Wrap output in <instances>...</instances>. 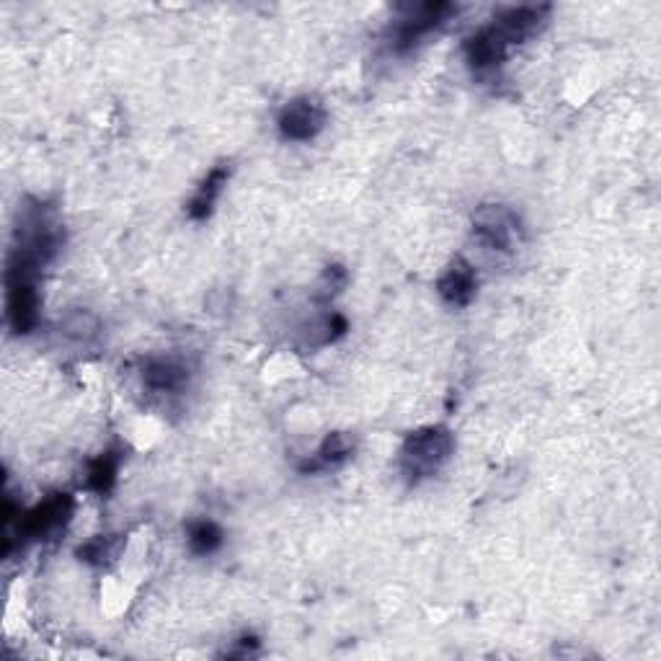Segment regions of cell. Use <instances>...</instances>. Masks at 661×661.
Segmentation results:
<instances>
[{
	"label": "cell",
	"mask_w": 661,
	"mask_h": 661,
	"mask_svg": "<svg viewBox=\"0 0 661 661\" xmlns=\"http://www.w3.org/2000/svg\"><path fill=\"white\" fill-rule=\"evenodd\" d=\"M76 514V496L68 491L47 494L42 502L27 512H16L11 499H6V532H3V555L8 559L13 547H27L31 543L58 537L66 532Z\"/></svg>",
	"instance_id": "cell-1"
},
{
	"label": "cell",
	"mask_w": 661,
	"mask_h": 661,
	"mask_svg": "<svg viewBox=\"0 0 661 661\" xmlns=\"http://www.w3.org/2000/svg\"><path fill=\"white\" fill-rule=\"evenodd\" d=\"M455 455V434L445 424L422 426L406 434L398 450V471L408 486L430 481Z\"/></svg>",
	"instance_id": "cell-2"
},
{
	"label": "cell",
	"mask_w": 661,
	"mask_h": 661,
	"mask_svg": "<svg viewBox=\"0 0 661 661\" xmlns=\"http://www.w3.org/2000/svg\"><path fill=\"white\" fill-rule=\"evenodd\" d=\"M457 13V6L445 0H432V3H408L398 6V16L388 29V47L393 55H408L418 45H424L426 37L442 29L450 16Z\"/></svg>",
	"instance_id": "cell-3"
},
{
	"label": "cell",
	"mask_w": 661,
	"mask_h": 661,
	"mask_svg": "<svg viewBox=\"0 0 661 661\" xmlns=\"http://www.w3.org/2000/svg\"><path fill=\"white\" fill-rule=\"evenodd\" d=\"M514 45L504 37V31L494 21L473 31L463 42L465 62L475 78H494L504 62L510 60Z\"/></svg>",
	"instance_id": "cell-4"
},
{
	"label": "cell",
	"mask_w": 661,
	"mask_h": 661,
	"mask_svg": "<svg viewBox=\"0 0 661 661\" xmlns=\"http://www.w3.org/2000/svg\"><path fill=\"white\" fill-rule=\"evenodd\" d=\"M520 217L506 205H481L473 213V236L489 251L512 254L520 244Z\"/></svg>",
	"instance_id": "cell-5"
},
{
	"label": "cell",
	"mask_w": 661,
	"mask_h": 661,
	"mask_svg": "<svg viewBox=\"0 0 661 661\" xmlns=\"http://www.w3.org/2000/svg\"><path fill=\"white\" fill-rule=\"evenodd\" d=\"M328 111L316 96H297L287 101L277 117L279 137L287 142H310L326 130Z\"/></svg>",
	"instance_id": "cell-6"
},
{
	"label": "cell",
	"mask_w": 661,
	"mask_h": 661,
	"mask_svg": "<svg viewBox=\"0 0 661 661\" xmlns=\"http://www.w3.org/2000/svg\"><path fill=\"white\" fill-rule=\"evenodd\" d=\"M189 365L181 357H148L140 367V381L160 396H176L189 385Z\"/></svg>",
	"instance_id": "cell-7"
},
{
	"label": "cell",
	"mask_w": 661,
	"mask_h": 661,
	"mask_svg": "<svg viewBox=\"0 0 661 661\" xmlns=\"http://www.w3.org/2000/svg\"><path fill=\"white\" fill-rule=\"evenodd\" d=\"M437 295L453 308H467L479 295V272L467 259H455L437 279Z\"/></svg>",
	"instance_id": "cell-8"
},
{
	"label": "cell",
	"mask_w": 661,
	"mask_h": 661,
	"mask_svg": "<svg viewBox=\"0 0 661 661\" xmlns=\"http://www.w3.org/2000/svg\"><path fill=\"white\" fill-rule=\"evenodd\" d=\"M230 174H233V166L225 164V160L209 168L205 179H201L199 187L195 189V195H191V199L187 201V215L191 220L205 223L213 217L217 201H220L225 187H228Z\"/></svg>",
	"instance_id": "cell-9"
},
{
	"label": "cell",
	"mask_w": 661,
	"mask_h": 661,
	"mask_svg": "<svg viewBox=\"0 0 661 661\" xmlns=\"http://www.w3.org/2000/svg\"><path fill=\"white\" fill-rule=\"evenodd\" d=\"M122 463H125V450L119 445L107 447L103 453L91 457L86 465V491L107 499L111 491L117 489Z\"/></svg>",
	"instance_id": "cell-10"
},
{
	"label": "cell",
	"mask_w": 661,
	"mask_h": 661,
	"mask_svg": "<svg viewBox=\"0 0 661 661\" xmlns=\"http://www.w3.org/2000/svg\"><path fill=\"white\" fill-rule=\"evenodd\" d=\"M354 457V440L346 432H331L326 440L320 442L316 453H313L308 461L300 463L303 475H316L324 471H334V467H342Z\"/></svg>",
	"instance_id": "cell-11"
},
{
	"label": "cell",
	"mask_w": 661,
	"mask_h": 661,
	"mask_svg": "<svg viewBox=\"0 0 661 661\" xmlns=\"http://www.w3.org/2000/svg\"><path fill=\"white\" fill-rule=\"evenodd\" d=\"M127 545L125 535H96L76 551V555L88 566H111L119 561Z\"/></svg>",
	"instance_id": "cell-12"
},
{
	"label": "cell",
	"mask_w": 661,
	"mask_h": 661,
	"mask_svg": "<svg viewBox=\"0 0 661 661\" xmlns=\"http://www.w3.org/2000/svg\"><path fill=\"white\" fill-rule=\"evenodd\" d=\"M187 543L195 555H213L223 547L225 532L215 520H195L187 525Z\"/></svg>",
	"instance_id": "cell-13"
},
{
	"label": "cell",
	"mask_w": 661,
	"mask_h": 661,
	"mask_svg": "<svg viewBox=\"0 0 661 661\" xmlns=\"http://www.w3.org/2000/svg\"><path fill=\"white\" fill-rule=\"evenodd\" d=\"M346 285H349V272L344 269L342 264H328L324 274H320L318 285H316V300L318 303H331L336 295H342Z\"/></svg>",
	"instance_id": "cell-14"
},
{
	"label": "cell",
	"mask_w": 661,
	"mask_h": 661,
	"mask_svg": "<svg viewBox=\"0 0 661 661\" xmlns=\"http://www.w3.org/2000/svg\"><path fill=\"white\" fill-rule=\"evenodd\" d=\"M99 328H101V320L99 316H93L91 310L70 313L66 324H62V331H66L68 336L78 338V342H91V338L99 336Z\"/></svg>",
	"instance_id": "cell-15"
},
{
	"label": "cell",
	"mask_w": 661,
	"mask_h": 661,
	"mask_svg": "<svg viewBox=\"0 0 661 661\" xmlns=\"http://www.w3.org/2000/svg\"><path fill=\"white\" fill-rule=\"evenodd\" d=\"M262 649V641L256 639V635H244V639L236 641V647L230 651H225V657L230 659H248V657H256Z\"/></svg>",
	"instance_id": "cell-16"
}]
</instances>
